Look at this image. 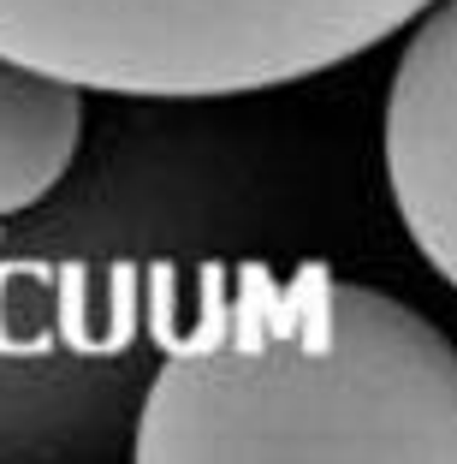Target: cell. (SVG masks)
Segmentation results:
<instances>
[{"label": "cell", "instance_id": "obj_1", "mask_svg": "<svg viewBox=\"0 0 457 464\" xmlns=\"http://www.w3.org/2000/svg\"><path fill=\"white\" fill-rule=\"evenodd\" d=\"M143 464H457V345L327 268L208 274L137 411Z\"/></svg>", "mask_w": 457, "mask_h": 464}, {"label": "cell", "instance_id": "obj_2", "mask_svg": "<svg viewBox=\"0 0 457 464\" xmlns=\"http://www.w3.org/2000/svg\"><path fill=\"white\" fill-rule=\"evenodd\" d=\"M428 0H0V54L95 96L220 102L303 83L398 36Z\"/></svg>", "mask_w": 457, "mask_h": 464}, {"label": "cell", "instance_id": "obj_3", "mask_svg": "<svg viewBox=\"0 0 457 464\" xmlns=\"http://www.w3.org/2000/svg\"><path fill=\"white\" fill-rule=\"evenodd\" d=\"M386 185L410 245L457 286V0H428L410 18L380 120Z\"/></svg>", "mask_w": 457, "mask_h": 464}, {"label": "cell", "instance_id": "obj_4", "mask_svg": "<svg viewBox=\"0 0 457 464\" xmlns=\"http://www.w3.org/2000/svg\"><path fill=\"white\" fill-rule=\"evenodd\" d=\"M83 143V83L0 54V220L36 208Z\"/></svg>", "mask_w": 457, "mask_h": 464}]
</instances>
